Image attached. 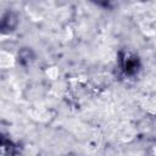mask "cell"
I'll return each mask as SVG.
<instances>
[{"instance_id":"obj_1","label":"cell","mask_w":156,"mask_h":156,"mask_svg":"<svg viewBox=\"0 0 156 156\" xmlns=\"http://www.w3.org/2000/svg\"><path fill=\"white\" fill-rule=\"evenodd\" d=\"M47 73H48V76L51 78V79H55V78L57 77V75H59V71L55 68V67H51V68H49L48 71H47Z\"/></svg>"}]
</instances>
